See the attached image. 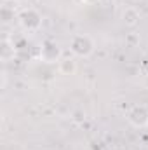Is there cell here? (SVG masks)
<instances>
[{"mask_svg": "<svg viewBox=\"0 0 148 150\" xmlns=\"http://www.w3.org/2000/svg\"><path fill=\"white\" fill-rule=\"evenodd\" d=\"M18 18H19L21 26H23L25 30H28V32H37L38 28L42 26V16L38 14L35 9H32V7L21 11Z\"/></svg>", "mask_w": 148, "mask_h": 150, "instance_id": "7a4b0ae2", "label": "cell"}, {"mask_svg": "<svg viewBox=\"0 0 148 150\" xmlns=\"http://www.w3.org/2000/svg\"><path fill=\"white\" fill-rule=\"evenodd\" d=\"M11 58H14V44H11L9 40H4L2 42V59L7 61Z\"/></svg>", "mask_w": 148, "mask_h": 150, "instance_id": "52a82bcc", "label": "cell"}, {"mask_svg": "<svg viewBox=\"0 0 148 150\" xmlns=\"http://www.w3.org/2000/svg\"><path fill=\"white\" fill-rule=\"evenodd\" d=\"M58 70L61 75H73L77 72V61L73 58H61L58 61Z\"/></svg>", "mask_w": 148, "mask_h": 150, "instance_id": "5b68a950", "label": "cell"}, {"mask_svg": "<svg viewBox=\"0 0 148 150\" xmlns=\"http://www.w3.org/2000/svg\"><path fill=\"white\" fill-rule=\"evenodd\" d=\"M70 51L78 58H87L94 52V42L89 35H75L70 42Z\"/></svg>", "mask_w": 148, "mask_h": 150, "instance_id": "6da1fadb", "label": "cell"}, {"mask_svg": "<svg viewBox=\"0 0 148 150\" xmlns=\"http://www.w3.org/2000/svg\"><path fill=\"white\" fill-rule=\"evenodd\" d=\"M63 56H61V49L56 42H51V40H45L40 47V59L44 63H56L59 61Z\"/></svg>", "mask_w": 148, "mask_h": 150, "instance_id": "3957f363", "label": "cell"}, {"mask_svg": "<svg viewBox=\"0 0 148 150\" xmlns=\"http://www.w3.org/2000/svg\"><path fill=\"white\" fill-rule=\"evenodd\" d=\"M143 86L148 89V75H145V80H143Z\"/></svg>", "mask_w": 148, "mask_h": 150, "instance_id": "9c48e42d", "label": "cell"}, {"mask_svg": "<svg viewBox=\"0 0 148 150\" xmlns=\"http://www.w3.org/2000/svg\"><path fill=\"white\" fill-rule=\"evenodd\" d=\"M140 19H141V16H140L138 9H134V7H127V9L122 12V21H124L127 26H136V25L140 23Z\"/></svg>", "mask_w": 148, "mask_h": 150, "instance_id": "8992f818", "label": "cell"}, {"mask_svg": "<svg viewBox=\"0 0 148 150\" xmlns=\"http://www.w3.org/2000/svg\"><path fill=\"white\" fill-rule=\"evenodd\" d=\"M84 4H89V5H94V4H98V2H101V0H82Z\"/></svg>", "mask_w": 148, "mask_h": 150, "instance_id": "ba28073f", "label": "cell"}, {"mask_svg": "<svg viewBox=\"0 0 148 150\" xmlns=\"http://www.w3.org/2000/svg\"><path fill=\"white\" fill-rule=\"evenodd\" d=\"M127 120L129 124H132L134 127H143L148 126V108L145 105H134L129 113H127Z\"/></svg>", "mask_w": 148, "mask_h": 150, "instance_id": "277c9868", "label": "cell"}]
</instances>
